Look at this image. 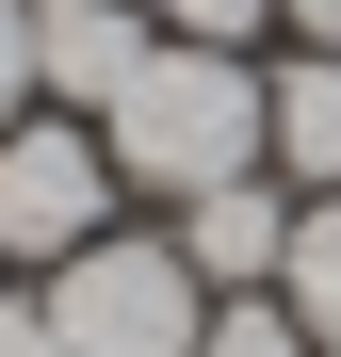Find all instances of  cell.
<instances>
[{
    "label": "cell",
    "mask_w": 341,
    "mask_h": 357,
    "mask_svg": "<svg viewBox=\"0 0 341 357\" xmlns=\"http://www.w3.org/2000/svg\"><path fill=\"white\" fill-rule=\"evenodd\" d=\"M33 82L66 114H114L146 82V17H130V0H33Z\"/></svg>",
    "instance_id": "277c9868"
},
{
    "label": "cell",
    "mask_w": 341,
    "mask_h": 357,
    "mask_svg": "<svg viewBox=\"0 0 341 357\" xmlns=\"http://www.w3.org/2000/svg\"><path fill=\"white\" fill-rule=\"evenodd\" d=\"M114 178H146V195H227V178H260L276 146V82H244V49H146V82L98 114Z\"/></svg>",
    "instance_id": "6da1fadb"
},
{
    "label": "cell",
    "mask_w": 341,
    "mask_h": 357,
    "mask_svg": "<svg viewBox=\"0 0 341 357\" xmlns=\"http://www.w3.org/2000/svg\"><path fill=\"white\" fill-rule=\"evenodd\" d=\"M162 17H179V49H244V33L276 17V0H162Z\"/></svg>",
    "instance_id": "9c48e42d"
},
{
    "label": "cell",
    "mask_w": 341,
    "mask_h": 357,
    "mask_svg": "<svg viewBox=\"0 0 341 357\" xmlns=\"http://www.w3.org/2000/svg\"><path fill=\"white\" fill-rule=\"evenodd\" d=\"M49 341L66 357H195L211 341L195 260L179 244H82V260H49Z\"/></svg>",
    "instance_id": "7a4b0ae2"
},
{
    "label": "cell",
    "mask_w": 341,
    "mask_h": 357,
    "mask_svg": "<svg viewBox=\"0 0 341 357\" xmlns=\"http://www.w3.org/2000/svg\"><path fill=\"white\" fill-rule=\"evenodd\" d=\"M276 309H293L325 357H341V195H309L293 211V260H276Z\"/></svg>",
    "instance_id": "52a82bcc"
},
{
    "label": "cell",
    "mask_w": 341,
    "mask_h": 357,
    "mask_svg": "<svg viewBox=\"0 0 341 357\" xmlns=\"http://www.w3.org/2000/svg\"><path fill=\"white\" fill-rule=\"evenodd\" d=\"M276 17H293V33H309V49H341V0H276Z\"/></svg>",
    "instance_id": "7c38bea8"
},
{
    "label": "cell",
    "mask_w": 341,
    "mask_h": 357,
    "mask_svg": "<svg viewBox=\"0 0 341 357\" xmlns=\"http://www.w3.org/2000/svg\"><path fill=\"white\" fill-rule=\"evenodd\" d=\"M179 260H195V276H227V292H260L276 260H293V211H276L260 178H227V195H195V211H179Z\"/></svg>",
    "instance_id": "5b68a950"
},
{
    "label": "cell",
    "mask_w": 341,
    "mask_h": 357,
    "mask_svg": "<svg viewBox=\"0 0 341 357\" xmlns=\"http://www.w3.org/2000/svg\"><path fill=\"white\" fill-rule=\"evenodd\" d=\"M98 211H114L98 130H0V260H82Z\"/></svg>",
    "instance_id": "3957f363"
},
{
    "label": "cell",
    "mask_w": 341,
    "mask_h": 357,
    "mask_svg": "<svg viewBox=\"0 0 341 357\" xmlns=\"http://www.w3.org/2000/svg\"><path fill=\"white\" fill-rule=\"evenodd\" d=\"M276 162H293L309 195H341V49H309V66L276 82Z\"/></svg>",
    "instance_id": "8992f818"
},
{
    "label": "cell",
    "mask_w": 341,
    "mask_h": 357,
    "mask_svg": "<svg viewBox=\"0 0 341 357\" xmlns=\"http://www.w3.org/2000/svg\"><path fill=\"white\" fill-rule=\"evenodd\" d=\"M195 357H325V341H309L293 309H260V292H244V309H211V341H195Z\"/></svg>",
    "instance_id": "ba28073f"
},
{
    "label": "cell",
    "mask_w": 341,
    "mask_h": 357,
    "mask_svg": "<svg viewBox=\"0 0 341 357\" xmlns=\"http://www.w3.org/2000/svg\"><path fill=\"white\" fill-rule=\"evenodd\" d=\"M17 98H33V0H0V130H17Z\"/></svg>",
    "instance_id": "30bf717a"
},
{
    "label": "cell",
    "mask_w": 341,
    "mask_h": 357,
    "mask_svg": "<svg viewBox=\"0 0 341 357\" xmlns=\"http://www.w3.org/2000/svg\"><path fill=\"white\" fill-rule=\"evenodd\" d=\"M0 357H66V341H49V309H0Z\"/></svg>",
    "instance_id": "8fae6325"
}]
</instances>
